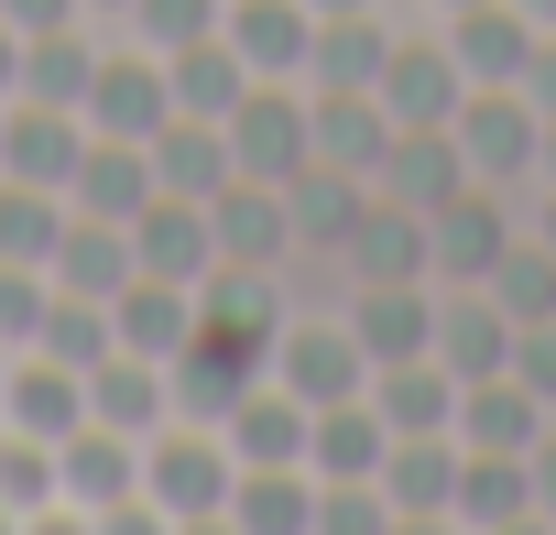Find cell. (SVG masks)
<instances>
[{
  "label": "cell",
  "mask_w": 556,
  "mask_h": 535,
  "mask_svg": "<svg viewBox=\"0 0 556 535\" xmlns=\"http://www.w3.org/2000/svg\"><path fill=\"white\" fill-rule=\"evenodd\" d=\"M229 481H240V459H229L218 426L164 415V426L142 437V513H153V524H229Z\"/></svg>",
  "instance_id": "6da1fadb"
},
{
  "label": "cell",
  "mask_w": 556,
  "mask_h": 535,
  "mask_svg": "<svg viewBox=\"0 0 556 535\" xmlns=\"http://www.w3.org/2000/svg\"><path fill=\"white\" fill-rule=\"evenodd\" d=\"M55 513H77V524H153L142 513V437H121V426H77V437H55Z\"/></svg>",
  "instance_id": "7a4b0ae2"
},
{
  "label": "cell",
  "mask_w": 556,
  "mask_h": 535,
  "mask_svg": "<svg viewBox=\"0 0 556 535\" xmlns=\"http://www.w3.org/2000/svg\"><path fill=\"white\" fill-rule=\"evenodd\" d=\"M218 132H229V164H240V175H262V186H285V175H306V164H317L306 77H251V88H240V110H229Z\"/></svg>",
  "instance_id": "3957f363"
},
{
  "label": "cell",
  "mask_w": 556,
  "mask_h": 535,
  "mask_svg": "<svg viewBox=\"0 0 556 535\" xmlns=\"http://www.w3.org/2000/svg\"><path fill=\"white\" fill-rule=\"evenodd\" d=\"M273 383H285L295 405H339V394H371V350H361L350 307H339V318L295 307V318H285V339H273Z\"/></svg>",
  "instance_id": "277c9868"
},
{
  "label": "cell",
  "mask_w": 556,
  "mask_h": 535,
  "mask_svg": "<svg viewBox=\"0 0 556 535\" xmlns=\"http://www.w3.org/2000/svg\"><path fill=\"white\" fill-rule=\"evenodd\" d=\"M458 153H469V186H523L534 175V142H545V110L523 88H469L458 99Z\"/></svg>",
  "instance_id": "5b68a950"
},
{
  "label": "cell",
  "mask_w": 556,
  "mask_h": 535,
  "mask_svg": "<svg viewBox=\"0 0 556 535\" xmlns=\"http://www.w3.org/2000/svg\"><path fill=\"white\" fill-rule=\"evenodd\" d=\"M175 121V77L153 45H99V77H88V132H121V142H153Z\"/></svg>",
  "instance_id": "8992f818"
},
{
  "label": "cell",
  "mask_w": 556,
  "mask_h": 535,
  "mask_svg": "<svg viewBox=\"0 0 556 535\" xmlns=\"http://www.w3.org/2000/svg\"><path fill=\"white\" fill-rule=\"evenodd\" d=\"M502 251H513V208H502V186H458V197L426 219V262H437V285H480Z\"/></svg>",
  "instance_id": "52a82bcc"
},
{
  "label": "cell",
  "mask_w": 556,
  "mask_h": 535,
  "mask_svg": "<svg viewBox=\"0 0 556 535\" xmlns=\"http://www.w3.org/2000/svg\"><path fill=\"white\" fill-rule=\"evenodd\" d=\"M0 426H23V437H77V426H88V372L55 361V350H12V372H0Z\"/></svg>",
  "instance_id": "ba28073f"
},
{
  "label": "cell",
  "mask_w": 556,
  "mask_h": 535,
  "mask_svg": "<svg viewBox=\"0 0 556 535\" xmlns=\"http://www.w3.org/2000/svg\"><path fill=\"white\" fill-rule=\"evenodd\" d=\"M371 99L393 110V132H437V121H458V99H469V66H458L447 45H393Z\"/></svg>",
  "instance_id": "9c48e42d"
},
{
  "label": "cell",
  "mask_w": 556,
  "mask_h": 535,
  "mask_svg": "<svg viewBox=\"0 0 556 535\" xmlns=\"http://www.w3.org/2000/svg\"><path fill=\"white\" fill-rule=\"evenodd\" d=\"M458 426H426V437H393L382 459V492H393V524H447L458 513Z\"/></svg>",
  "instance_id": "30bf717a"
},
{
  "label": "cell",
  "mask_w": 556,
  "mask_h": 535,
  "mask_svg": "<svg viewBox=\"0 0 556 535\" xmlns=\"http://www.w3.org/2000/svg\"><path fill=\"white\" fill-rule=\"evenodd\" d=\"M207 229H218V262H295V208L262 175H229L207 197Z\"/></svg>",
  "instance_id": "8fae6325"
},
{
  "label": "cell",
  "mask_w": 556,
  "mask_h": 535,
  "mask_svg": "<svg viewBox=\"0 0 556 535\" xmlns=\"http://www.w3.org/2000/svg\"><path fill=\"white\" fill-rule=\"evenodd\" d=\"M545 45V23H523L513 0H469L447 12V55L469 66V88H523V55Z\"/></svg>",
  "instance_id": "7c38bea8"
},
{
  "label": "cell",
  "mask_w": 556,
  "mask_h": 535,
  "mask_svg": "<svg viewBox=\"0 0 556 535\" xmlns=\"http://www.w3.org/2000/svg\"><path fill=\"white\" fill-rule=\"evenodd\" d=\"M339 274H350V285H426V274H437V262H426V219L371 186V208H361V229H350V251H339Z\"/></svg>",
  "instance_id": "4fadbf2b"
},
{
  "label": "cell",
  "mask_w": 556,
  "mask_h": 535,
  "mask_svg": "<svg viewBox=\"0 0 556 535\" xmlns=\"http://www.w3.org/2000/svg\"><path fill=\"white\" fill-rule=\"evenodd\" d=\"M306 426H317V405H295L285 383H251L240 405H229V459L240 470H306Z\"/></svg>",
  "instance_id": "5bb4252c"
},
{
  "label": "cell",
  "mask_w": 556,
  "mask_h": 535,
  "mask_svg": "<svg viewBox=\"0 0 556 535\" xmlns=\"http://www.w3.org/2000/svg\"><path fill=\"white\" fill-rule=\"evenodd\" d=\"M77 153H88V110L12 99V121H0V175H23V186H66Z\"/></svg>",
  "instance_id": "9a60e30c"
},
{
  "label": "cell",
  "mask_w": 556,
  "mask_h": 535,
  "mask_svg": "<svg viewBox=\"0 0 556 535\" xmlns=\"http://www.w3.org/2000/svg\"><path fill=\"white\" fill-rule=\"evenodd\" d=\"M393 208H415V219H437L458 186H469V153H458V132L437 121V132H393V153H382V175H371Z\"/></svg>",
  "instance_id": "2e32d148"
},
{
  "label": "cell",
  "mask_w": 556,
  "mask_h": 535,
  "mask_svg": "<svg viewBox=\"0 0 556 535\" xmlns=\"http://www.w3.org/2000/svg\"><path fill=\"white\" fill-rule=\"evenodd\" d=\"M66 208H88V219H142V208H153V142L88 132V153H77V175H66Z\"/></svg>",
  "instance_id": "e0dca14e"
},
{
  "label": "cell",
  "mask_w": 556,
  "mask_h": 535,
  "mask_svg": "<svg viewBox=\"0 0 556 535\" xmlns=\"http://www.w3.org/2000/svg\"><path fill=\"white\" fill-rule=\"evenodd\" d=\"M382 459H393V426H382L371 394L317 405V426H306V470H317V481H382Z\"/></svg>",
  "instance_id": "ac0fdd59"
},
{
  "label": "cell",
  "mask_w": 556,
  "mask_h": 535,
  "mask_svg": "<svg viewBox=\"0 0 556 535\" xmlns=\"http://www.w3.org/2000/svg\"><path fill=\"white\" fill-rule=\"evenodd\" d=\"M45 274H55V296H99V307H110V296L142 274V262H131V219H88V208H66V240H55Z\"/></svg>",
  "instance_id": "d6986e66"
},
{
  "label": "cell",
  "mask_w": 556,
  "mask_h": 535,
  "mask_svg": "<svg viewBox=\"0 0 556 535\" xmlns=\"http://www.w3.org/2000/svg\"><path fill=\"white\" fill-rule=\"evenodd\" d=\"M131 262H142V274H175V285H207V262H218V229H207V208L153 186V208L131 219Z\"/></svg>",
  "instance_id": "ffe728a7"
},
{
  "label": "cell",
  "mask_w": 556,
  "mask_h": 535,
  "mask_svg": "<svg viewBox=\"0 0 556 535\" xmlns=\"http://www.w3.org/2000/svg\"><path fill=\"white\" fill-rule=\"evenodd\" d=\"M218 34L240 45V66H251V77H306L317 12H306V0H229V12H218Z\"/></svg>",
  "instance_id": "44dd1931"
},
{
  "label": "cell",
  "mask_w": 556,
  "mask_h": 535,
  "mask_svg": "<svg viewBox=\"0 0 556 535\" xmlns=\"http://www.w3.org/2000/svg\"><path fill=\"white\" fill-rule=\"evenodd\" d=\"M285 208H295V251H350V229H361V208H371V175H350V164H306V175H285Z\"/></svg>",
  "instance_id": "7402d4cb"
},
{
  "label": "cell",
  "mask_w": 556,
  "mask_h": 535,
  "mask_svg": "<svg viewBox=\"0 0 556 535\" xmlns=\"http://www.w3.org/2000/svg\"><path fill=\"white\" fill-rule=\"evenodd\" d=\"M110 328H121V350L175 361V350L197 339V285H175V274H131V285L110 296Z\"/></svg>",
  "instance_id": "603a6c76"
},
{
  "label": "cell",
  "mask_w": 556,
  "mask_h": 535,
  "mask_svg": "<svg viewBox=\"0 0 556 535\" xmlns=\"http://www.w3.org/2000/svg\"><path fill=\"white\" fill-rule=\"evenodd\" d=\"M545 415H556V405H545L534 383H513V372L458 383V448H513V459H523V448L545 437Z\"/></svg>",
  "instance_id": "cb8c5ba5"
},
{
  "label": "cell",
  "mask_w": 556,
  "mask_h": 535,
  "mask_svg": "<svg viewBox=\"0 0 556 535\" xmlns=\"http://www.w3.org/2000/svg\"><path fill=\"white\" fill-rule=\"evenodd\" d=\"M306 110H317V164L382 175V153H393V110H382L371 88H306Z\"/></svg>",
  "instance_id": "d4e9b609"
},
{
  "label": "cell",
  "mask_w": 556,
  "mask_h": 535,
  "mask_svg": "<svg viewBox=\"0 0 556 535\" xmlns=\"http://www.w3.org/2000/svg\"><path fill=\"white\" fill-rule=\"evenodd\" d=\"M350 328H361L371 372H382V361H426V350H437V296H426V285H361V296H350Z\"/></svg>",
  "instance_id": "484cf974"
},
{
  "label": "cell",
  "mask_w": 556,
  "mask_h": 535,
  "mask_svg": "<svg viewBox=\"0 0 556 535\" xmlns=\"http://www.w3.org/2000/svg\"><path fill=\"white\" fill-rule=\"evenodd\" d=\"M88 415H99V426H121V437H153V426L175 415V372H164V361H142V350H110V361L88 372Z\"/></svg>",
  "instance_id": "4316f807"
},
{
  "label": "cell",
  "mask_w": 556,
  "mask_h": 535,
  "mask_svg": "<svg viewBox=\"0 0 556 535\" xmlns=\"http://www.w3.org/2000/svg\"><path fill=\"white\" fill-rule=\"evenodd\" d=\"M88 77H99V34H88V23H55V34H23V88H12V99L88 110Z\"/></svg>",
  "instance_id": "83f0119b"
},
{
  "label": "cell",
  "mask_w": 556,
  "mask_h": 535,
  "mask_svg": "<svg viewBox=\"0 0 556 535\" xmlns=\"http://www.w3.org/2000/svg\"><path fill=\"white\" fill-rule=\"evenodd\" d=\"M229 175H240V164H229V132H218V121H186V110H175V121L153 132V186H164V197H197V208H207Z\"/></svg>",
  "instance_id": "f1b7e54d"
},
{
  "label": "cell",
  "mask_w": 556,
  "mask_h": 535,
  "mask_svg": "<svg viewBox=\"0 0 556 535\" xmlns=\"http://www.w3.org/2000/svg\"><path fill=\"white\" fill-rule=\"evenodd\" d=\"M437 361H447L458 383H480V372H513V318H502L480 285H458V296L437 307Z\"/></svg>",
  "instance_id": "f546056e"
},
{
  "label": "cell",
  "mask_w": 556,
  "mask_h": 535,
  "mask_svg": "<svg viewBox=\"0 0 556 535\" xmlns=\"http://www.w3.org/2000/svg\"><path fill=\"white\" fill-rule=\"evenodd\" d=\"M371 405H382V426L393 437H426V426H458V372L426 350V361H382L371 372Z\"/></svg>",
  "instance_id": "4dcf8cb0"
},
{
  "label": "cell",
  "mask_w": 556,
  "mask_h": 535,
  "mask_svg": "<svg viewBox=\"0 0 556 535\" xmlns=\"http://www.w3.org/2000/svg\"><path fill=\"white\" fill-rule=\"evenodd\" d=\"M382 55H393V34H382L371 12H317L306 88H382Z\"/></svg>",
  "instance_id": "1f68e13d"
},
{
  "label": "cell",
  "mask_w": 556,
  "mask_h": 535,
  "mask_svg": "<svg viewBox=\"0 0 556 535\" xmlns=\"http://www.w3.org/2000/svg\"><path fill=\"white\" fill-rule=\"evenodd\" d=\"M164 77H175V110H186V121H229V110H240V88H251V66H240V45H229V34L175 45V55H164Z\"/></svg>",
  "instance_id": "d6a6232c"
},
{
  "label": "cell",
  "mask_w": 556,
  "mask_h": 535,
  "mask_svg": "<svg viewBox=\"0 0 556 535\" xmlns=\"http://www.w3.org/2000/svg\"><path fill=\"white\" fill-rule=\"evenodd\" d=\"M447 524H534V470L513 448H469L458 459V513Z\"/></svg>",
  "instance_id": "836d02e7"
},
{
  "label": "cell",
  "mask_w": 556,
  "mask_h": 535,
  "mask_svg": "<svg viewBox=\"0 0 556 535\" xmlns=\"http://www.w3.org/2000/svg\"><path fill=\"white\" fill-rule=\"evenodd\" d=\"M229 524L240 535H306L317 524V470H240L229 481Z\"/></svg>",
  "instance_id": "e575fe53"
},
{
  "label": "cell",
  "mask_w": 556,
  "mask_h": 535,
  "mask_svg": "<svg viewBox=\"0 0 556 535\" xmlns=\"http://www.w3.org/2000/svg\"><path fill=\"white\" fill-rule=\"evenodd\" d=\"M480 296L513 318V328H534V318H556V251L534 240V229H513V251L480 274Z\"/></svg>",
  "instance_id": "d590c367"
},
{
  "label": "cell",
  "mask_w": 556,
  "mask_h": 535,
  "mask_svg": "<svg viewBox=\"0 0 556 535\" xmlns=\"http://www.w3.org/2000/svg\"><path fill=\"white\" fill-rule=\"evenodd\" d=\"M55 240H66V186L0 175V262H55Z\"/></svg>",
  "instance_id": "8d00e7d4"
},
{
  "label": "cell",
  "mask_w": 556,
  "mask_h": 535,
  "mask_svg": "<svg viewBox=\"0 0 556 535\" xmlns=\"http://www.w3.org/2000/svg\"><path fill=\"white\" fill-rule=\"evenodd\" d=\"M23 513H55V437L0 426V524H23Z\"/></svg>",
  "instance_id": "74e56055"
},
{
  "label": "cell",
  "mask_w": 556,
  "mask_h": 535,
  "mask_svg": "<svg viewBox=\"0 0 556 535\" xmlns=\"http://www.w3.org/2000/svg\"><path fill=\"white\" fill-rule=\"evenodd\" d=\"M218 12H229V0H131L121 34H131V45H153V55H175V45L218 34Z\"/></svg>",
  "instance_id": "f35d334b"
},
{
  "label": "cell",
  "mask_w": 556,
  "mask_h": 535,
  "mask_svg": "<svg viewBox=\"0 0 556 535\" xmlns=\"http://www.w3.org/2000/svg\"><path fill=\"white\" fill-rule=\"evenodd\" d=\"M45 307H55L45 262H0V350H34L45 339Z\"/></svg>",
  "instance_id": "ab89813d"
},
{
  "label": "cell",
  "mask_w": 556,
  "mask_h": 535,
  "mask_svg": "<svg viewBox=\"0 0 556 535\" xmlns=\"http://www.w3.org/2000/svg\"><path fill=\"white\" fill-rule=\"evenodd\" d=\"M513 383H534V394L556 405V318H534V328H513Z\"/></svg>",
  "instance_id": "60d3db41"
},
{
  "label": "cell",
  "mask_w": 556,
  "mask_h": 535,
  "mask_svg": "<svg viewBox=\"0 0 556 535\" xmlns=\"http://www.w3.org/2000/svg\"><path fill=\"white\" fill-rule=\"evenodd\" d=\"M12 34H55V23H88V0H0Z\"/></svg>",
  "instance_id": "b9f144b4"
},
{
  "label": "cell",
  "mask_w": 556,
  "mask_h": 535,
  "mask_svg": "<svg viewBox=\"0 0 556 535\" xmlns=\"http://www.w3.org/2000/svg\"><path fill=\"white\" fill-rule=\"evenodd\" d=\"M523 470H534V524H556V415H545V437L523 448Z\"/></svg>",
  "instance_id": "7bdbcfd3"
},
{
  "label": "cell",
  "mask_w": 556,
  "mask_h": 535,
  "mask_svg": "<svg viewBox=\"0 0 556 535\" xmlns=\"http://www.w3.org/2000/svg\"><path fill=\"white\" fill-rule=\"evenodd\" d=\"M523 99H534V110H545V121H556V34H545V45H534V55H523Z\"/></svg>",
  "instance_id": "ee69618b"
},
{
  "label": "cell",
  "mask_w": 556,
  "mask_h": 535,
  "mask_svg": "<svg viewBox=\"0 0 556 535\" xmlns=\"http://www.w3.org/2000/svg\"><path fill=\"white\" fill-rule=\"evenodd\" d=\"M12 88H23V34L0 23V99H12Z\"/></svg>",
  "instance_id": "f6af8a7d"
},
{
  "label": "cell",
  "mask_w": 556,
  "mask_h": 535,
  "mask_svg": "<svg viewBox=\"0 0 556 535\" xmlns=\"http://www.w3.org/2000/svg\"><path fill=\"white\" fill-rule=\"evenodd\" d=\"M534 175H545V186H556V121H545V142H534Z\"/></svg>",
  "instance_id": "bcb514c9"
},
{
  "label": "cell",
  "mask_w": 556,
  "mask_h": 535,
  "mask_svg": "<svg viewBox=\"0 0 556 535\" xmlns=\"http://www.w3.org/2000/svg\"><path fill=\"white\" fill-rule=\"evenodd\" d=\"M513 12H523V23H545V34H556V0H513Z\"/></svg>",
  "instance_id": "7dc6e473"
},
{
  "label": "cell",
  "mask_w": 556,
  "mask_h": 535,
  "mask_svg": "<svg viewBox=\"0 0 556 535\" xmlns=\"http://www.w3.org/2000/svg\"><path fill=\"white\" fill-rule=\"evenodd\" d=\"M534 240H545V251H556V186H545V219H534Z\"/></svg>",
  "instance_id": "c3c4849f"
},
{
  "label": "cell",
  "mask_w": 556,
  "mask_h": 535,
  "mask_svg": "<svg viewBox=\"0 0 556 535\" xmlns=\"http://www.w3.org/2000/svg\"><path fill=\"white\" fill-rule=\"evenodd\" d=\"M306 12H371V0H306Z\"/></svg>",
  "instance_id": "681fc988"
},
{
  "label": "cell",
  "mask_w": 556,
  "mask_h": 535,
  "mask_svg": "<svg viewBox=\"0 0 556 535\" xmlns=\"http://www.w3.org/2000/svg\"><path fill=\"white\" fill-rule=\"evenodd\" d=\"M99 12H110V23H121V12H131V0H88V23H99Z\"/></svg>",
  "instance_id": "f907efd6"
},
{
  "label": "cell",
  "mask_w": 556,
  "mask_h": 535,
  "mask_svg": "<svg viewBox=\"0 0 556 535\" xmlns=\"http://www.w3.org/2000/svg\"><path fill=\"white\" fill-rule=\"evenodd\" d=\"M437 12H469V0H437Z\"/></svg>",
  "instance_id": "816d5d0a"
},
{
  "label": "cell",
  "mask_w": 556,
  "mask_h": 535,
  "mask_svg": "<svg viewBox=\"0 0 556 535\" xmlns=\"http://www.w3.org/2000/svg\"><path fill=\"white\" fill-rule=\"evenodd\" d=\"M0 121H12V99H0Z\"/></svg>",
  "instance_id": "f5cc1de1"
},
{
  "label": "cell",
  "mask_w": 556,
  "mask_h": 535,
  "mask_svg": "<svg viewBox=\"0 0 556 535\" xmlns=\"http://www.w3.org/2000/svg\"><path fill=\"white\" fill-rule=\"evenodd\" d=\"M0 372H12V350H0Z\"/></svg>",
  "instance_id": "db71d44e"
}]
</instances>
